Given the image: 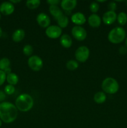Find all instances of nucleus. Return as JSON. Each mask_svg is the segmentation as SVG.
<instances>
[{"instance_id": "38", "label": "nucleus", "mask_w": 127, "mask_h": 128, "mask_svg": "<svg viewBox=\"0 0 127 128\" xmlns=\"http://www.w3.org/2000/svg\"><path fill=\"white\" fill-rule=\"evenodd\" d=\"M1 126H2V121L0 120V127H1Z\"/></svg>"}, {"instance_id": "15", "label": "nucleus", "mask_w": 127, "mask_h": 128, "mask_svg": "<svg viewBox=\"0 0 127 128\" xmlns=\"http://www.w3.org/2000/svg\"><path fill=\"white\" fill-rule=\"evenodd\" d=\"M60 43L62 45V47L65 48H69L72 46L73 41L69 35L67 34H64L61 36Z\"/></svg>"}, {"instance_id": "24", "label": "nucleus", "mask_w": 127, "mask_h": 128, "mask_svg": "<svg viewBox=\"0 0 127 128\" xmlns=\"http://www.w3.org/2000/svg\"><path fill=\"white\" fill-rule=\"evenodd\" d=\"M117 21L121 25L123 26L127 22V14L125 12H121L117 15Z\"/></svg>"}, {"instance_id": "22", "label": "nucleus", "mask_w": 127, "mask_h": 128, "mask_svg": "<svg viewBox=\"0 0 127 128\" xmlns=\"http://www.w3.org/2000/svg\"><path fill=\"white\" fill-rule=\"evenodd\" d=\"M66 68L69 71H75L78 68V63L75 60H70L66 63Z\"/></svg>"}, {"instance_id": "12", "label": "nucleus", "mask_w": 127, "mask_h": 128, "mask_svg": "<svg viewBox=\"0 0 127 128\" xmlns=\"http://www.w3.org/2000/svg\"><path fill=\"white\" fill-rule=\"evenodd\" d=\"M86 18L83 13L80 12H77L73 14L71 16V21L76 26H80L86 22Z\"/></svg>"}, {"instance_id": "4", "label": "nucleus", "mask_w": 127, "mask_h": 128, "mask_svg": "<svg viewBox=\"0 0 127 128\" xmlns=\"http://www.w3.org/2000/svg\"><path fill=\"white\" fill-rule=\"evenodd\" d=\"M102 89L105 93L113 94L118 92L119 84L115 79L113 78H107L102 82Z\"/></svg>"}, {"instance_id": "9", "label": "nucleus", "mask_w": 127, "mask_h": 128, "mask_svg": "<svg viewBox=\"0 0 127 128\" xmlns=\"http://www.w3.org/2000/svg\"><path fill=\"white\" fill-rule=\"evenodd\" d=\"M14 5L10 1H4L0 4V12L5 16H9L14 11Z\"/></svg>"}, {"instance_id": "5", "label": "nucleus", "mask_w": 127, "mask_h": 128, "mask_svg": "<svg viewBox=\"0 0 127 128\" xmlns=\"http://www.w3.org/2000/svg\"><path fill=\"white\" fill-rule=\"evenodd\" d=\"M90 56V50L88 47L82 46L78 47L75 52V57L77 61L85 62L87 61Z\"/></svg>"}, {"instance_id": "36", "label": "nucleus", "mask_w": 127, "mask_h": 128, "mask_svg": "<svg viewBox=\"0 0 127 128\" xmlns=\"http://www.w3.org/2000/svg\"><path fill=\"white\" fill-rule=\"evenodd\" d=\"M105 1H97V2H105Z\"/></svg>"}, {"instance_id": "8", "label": "nucleus", "mask_w": 127, "mask_h": 128, "mask_svg": "<svg viewBox=\"0 0 127 128\" xmlns=\"http://www.w3.org/2000/svg\"><path fill=\"white\" fill-rule=\"evenodd\" d=\"M62 33V28L57 25H50L46 30V34L51 39H57L61 36Z\"/></svg>"}, {"instance_id": "29", "label": "nucleus", "mask_w": 127, "mask_h": 128, "mask_svg": "<svg viewBox=\"0 0 127 128\" xmlns=\"http://www.w3.org/2000/svg\"><path fill=\"white\" fill-rule=\"evenodd\" d=\"M117 4L115 3V2L114 1H111L108 4V8L109 10V11H115L117 10Z\"/></svg>"}, {"instance_id": "32", "label": "nucleus", "mask_w": 127, "mask_h": 128, "mask_svg": "<svg viewBox=\"0 0 127 128\" xmlns=\"http://www.w3.org/2000/svg\"><path fill=\"white\" fill-rule=\"evenodd\" d=\"M6 94L4 92L2 91H0V101H3L6 99Z\"/></svg>"}, {"instance_id": "34", "label": "nucleus", "mask_w": 127, "mask_h": 128, "mask_svg": "<svg viewBox=\"0 0 127 128\" xmlns=\"http://www.w3.org/2000/svg\"><path fill=\"white\" fill-rule=\"evenodd\" d=\"M21 0H11L10 1V2H11V3H12L14 4H16V3H18V2H21Z\"/></svg>"}, {"instance_id": "37", "label": "nucleus", "mask_w": 127, "mask_h": 128, "mask_svg": "<svg viewBox=\"0 0 127 128\" xmlns=\"http://www.w3.org/2000/svg\"><path fill=\"white\" fill-rule=\"evenodd\" d=\"M125 45H126V46L127 47V38H126V40H125Z\"/></svg>"}, {"instance_id": "13", "label": "nucleus", "mask_w": 127, "mask_h": 128, "mask_svg": "<svg viewBox=\"0 0 127 128\" xmlns=\"http://www.w3.org/2000/svg\"><path fill=\"white\" fill-rule=\"evenodd\" d=\"M77 1L76 0H62L61 2L62 8L65 11H70L76 7Z\"/></svg>"}, {"instance_id": "6", "label": "nucleus", "mask_w": 127, "mask_h": 128, "mask_svg": "<svg viewBox=\"0 0 127 128\" xmlns=\"http://www.w3.org/2000/svg\"><path fill=\"white\" fill-rule=\"evenodd\" d=\"M27 64L32 71H39L43 67V61L38 56L33 55L29 58Z\"/></svg>"}, {"instance_id": "21", "label": "nucleus", "mask_w": 127, "mask_h": 128, "mask_svg": "<svg viewBox=\"0 0 127 128\" xmlns=\"http://www.w3.org/2000/svg\"><path fill=\"white\" fill-rule=\"evenodd\" d=\"M41 4L40 0H28L26 1V5L29 10H35L37 9Z\"/></svg>"}, {"instance_id": "39", "label": "nucleus", "mask_w": 127, "mask_h": 128, "mask_svg": "<svg viewBox=\"0 0 127 128\" xmlns=\"http://www.w3.org/2000/svg\"><path fill=\"white\" fill-rule=\"evenodd\" d=\"M1 12H0V20H1Z\"/></svg>"}, {"instance_id": "17", "label": "nucleus", "mask_w": 127, "mask_h": 128, "mask_svg": "<svg viewBox=\"0 0 127 128\" xmlns=\"http://www.w3.org/2000/svg\"><path fill=\"white\" fill-rule=\"evenodd\" d=\"M49 12L56 19V20L61 16L62 15L64 14L63 11L60 9L57 6H50L49 8Z\"/></svg>"}, {"instance_id": "1", "label": "nucleus", "mask_w": 127, "mask_h": 128, "mask_svg": "<svg viewBox=\"0 0 127 128\" xmlns=\"http://www.w3.org/2000/svg\"><path fill=\"white\" fill-rule=\"evenodd\" d=\"M18 110L16 106L9 102L0 103V120L5 123H11L16 120Z\"/></svg>"}, {"instance_id": "26", "label": "nucleus", "mask_w": 127, "mask_h": 128, "mask_svg": "<svg viewBox=\"0 0 127 128\" xmlns=\"http://www.w3.org/2000/svg\"><path fill=\"white\" fill-rule=\"evenodd\" d=\"M15 88L14 86L11 84H7L4 88V92L6 94L11 95L14 92Z\"/></svg>"}, {"instance_id": "19", "label": "nucleus", "mask_w": 127, "mask_h": 128, "mask_svg": "<svg viewBox=\"0 0 127 128\" xmlns=\"http://www.w3.org/2000/svg\"><path fill=\"white\" fill-rule=\"evenodd\" d=\"M57 22L58 26L61 28H65L67 27V26H68L69 20H68V18L67 17V15L63 14L57 19Z\"/></svg>"}, {"instance_id": "30", "label": "nucleus", "mask_w": 127, "mask_h": 128, "mask_svg": "<svg viewBox=\"0 0 127 128\" xmlns=\"http://www.w3.org/2000/svg\"><path fill=\"white\" fill-rule=\"evenodd\" d=\"M61 2L59 0H47V3H48L50 6H57V4Z\"/></svg>"}, {"instance_id": "3", "label": "nucleus", "mask_w": 127, "mask_h": 128, "mask_svg": "<svg viewBox=\"0 0 127 128\" xmlns=\"http://www.w3.org/2000/svg\"><path fill=\"white\" fill-rule=\"evenodd\" d=\"M126 37V31L122 27H115L112 29L108 34V40L113 44L123 42Z\"/></svg>"}, {"instance_id": "18", "label": "nucleus", "mask_w": 127, "mask_h": 128, "mask_svg": "<svg viewBox=\"0 0 127 128\" xmlns=\"http://www.w3.org/2000/svg\"><path fill=\"white\" fill-rule=\"evenodd\" d=\"M107 100V96L105 93L103 91H99L95 94L93 96V100L97 104H102L105 102Z\"/></svg>"}, {"instance_id": "25", "label": "nucleus", "mask_w": 127, "mask_h": 128, "mask_svg": "<svg viewBox=\"0 0 127 128\" xmlns=\"http://www.w3.org/2000/svg\"><path fill=\"white\" fill-rule=\"evenodd\" d=\"M33 47L30 44L25 45L23 47V49H22V52H23L24 54L26 56H30L31 57L32 56V53H33Z\"/></svg>"}, {"instance_id": "28", "label": "nucleus", "mask_w": 127, "mask_h": 128, "mask_svg": "<svg viewBox=\"0 0 127 128\" xmlns=\"http://www.w3.org/2000/svg\"><path fill=\"white\" fill-rule=\"evenodd\" d=\"M6 76L7 75L3 71L0 70V86L4 83L5 81L6 80Z\"/></svg>"}, {"instance_id": "14", "label": "nucleus", "mask_w": 127, "mask_h": 128, "mask_svg": "<svg viewBox=\"0 0 127 128\" xmlns=\"http://www.w3.org/2000/svg\"><path fill=\"white\" fill-rule=\"evenodd\" d=\"M88 22L92 28H98L102 23L100 17L97 14H92L88 18Z\"/></svg>"}, {"instance_id": "2", "label": "nucleus", "mask_w": 127, "mask_h": 128, "mask_svg": "<svg viewBox=\"0 0 127 128\" xmlns=\"http://www.w3.org/2000/svg\"><path fill=\"white\" fill-rule=\"evenodd\" d=\"M34 101L32 96L27 93H23L17 96L15 101V106L21 112H27L33 108Z\"/></svg>"}, {"instance_id": "16", "label": "nucleus", "mask_w": 127, "mask_h": 128, "mask_svg": "<svg viewBox=\"0 0 127 128\" xmlns=\"http://www.w3.org/2000/svg\"><path fill=\"white\" fill-rule=\"evenodd\" d=\"M25 37V31L22 29H17L12 34V39L16 42H21Z\"/></svg>"}, {"instance_id": "35", "label": "nucleus", "mask_w": 127, "mask_h": 128, "mask_svg": "<svg viewBox=\"0 0 127 128\" xmlns=\"http://www.w3.org/2000/svg\"><path fill=\"white\" fill-rule=\"evenodd\" d=\"M2 29H1V28L0 27V38L1 37V36H2Z\"/></svg>"}, {"instance_id": "20", "label": "nucleus", "mask_w": 127, "mask_h": 128, "mask_svg": "<svg viewBox=\"0 0 127 128\" xmlns=\"http://www.w3.org/2000/svg\"><path fill=\"white\" fill-rule=\"evenodd\" d=\"M6 81L8 82L9 84L14 86V85L17 84L18 82L19 78L16 73L11 72L6 76Z\"/></svg>"}, {"instance_id": "11", "label": "nucleus", "mask_w": 127, "mask_h": 128, "mask_svg": "<svg viewBox=\"0 0 127 128\" xmlns=\"http://www.w3.org/2000/svg\"><path fill=\"white\" fill-rule=\"evenodd\" d=\"M117 19V14L115 11H108L105 12L102 17V21L106 25L112 24Z\"/></svg>"}, {"instance_id": "33", "label": "nucleus", "mask_w": 127, "mask_h": 128, "mask_svg": "<svg viewBox=\"0 0 127 128\" xmlns=\"http://www.w3.org/2000/svg\"><path fill=\"white\" fill-rule=\"evenodd\" d=\"M3 71L5 72V73H6V75L9 74L11 73V68H7V69H6V70H4Z\"/></svg>"}, {"instance_id": "27", "label": "nucleus", "mask_w": 127, "mask_h": 128, "mask_svg": "<svg viewBox=\"0 0 127 128\" xmlns=\"http://www.w3.org/2000/svg\"><path fill=\"white\" fill-rule=\"evenodd\" d=\"M99 8V4H98L97 2H92L90 4V10L91 12H93V14H95L96 12H98Z\"/></svg>"}, {"instance_id": "10", "label": "nucleus", "mask_w": 127, "mask_h": 128, "mask_svg": "<svg viewBox=\"0 0 127 128\" xmlns=\"http://www.w3.org/2000/svg\"><path fill=\"white\" fill-rule=\"evenodd\" d=\"M36 21L37 24L43 28H47L51 24V19L49 16L44 12H41L38 14L36 17Z\"/></svg>"}, {"instance_id": "31", "label": "nucleus", "mask_w": 127, "mask_h": 128, "mask_svg": "<svg viewBox=\"0 0 127 128\" xmlns=\"http://www.w3.org/2000/svg\"><path fill=\"white\" fill-rule=\"evenodd\" d=\"M119 52L121 54L125 55L127 52V48L125 47V46H122V47L119 49Z\"/></svg>"}, {"instance_id": "23", "label": "nucleus", "mask_w": 127, "mask_h": 128, "mask_svg": "<svg viewBox=\"0 0 127 128\" xmlns=\"http://www.w3.org/2000/svg\"><path fill=\"white\" fill-rule=\"evenodd\" d=\"M11 62L7 58H2L0 60V70L4 71L6 69L10 68Z\"/></svg>"}, {"instance_id": "7", "label": "nucleus", "mask_w": 127, "mask_h": 128, "mask_svg": "<svg viewBox=\"0 0 127 128\" xmlns=\"http://www.w3.org/2000/svg\"><path fill=\"white\" fill-rule=\"evenodd\" d=\"M71 33L76 40L79 41H84L87 36L86 30L81 26H73L71 31Z\"/></svg>"}]
</instances>
